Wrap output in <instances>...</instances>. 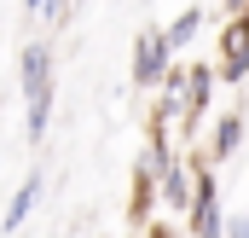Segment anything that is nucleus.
Returning <instances> with one entry per match:
<instances>
[{
    "label": "nucleus",
    "mask_w": 249,
    "mask_h": 238,
    "mask_svg": "<svg viewBox=\"0 0 249 238\" xmlns=\"http://www.w3.org/2000/svg\"><path fill=\"white\" fill-rule=\"evenodd\" d=\"M186 233H191V238H226L220 180H214V169H209V163L197 169V198H191V209H186Z\"/></svg>",
    "instance_id": "obj_1"
},
{
    "label": "nucleus",
    "mask_w": 249,
    "mask_h": 238,
    "mask_svg": "<svg viewBox=\"0 0 249 238\" xmlns=\"http://www.w3.org/2000/svg\"><path fill=\"white\" fill-rule=\"evenodd\" d=\"M174 70V53L162 41V29H139L133 35V87H162Z\"/></svg>",
    "instance_id": "obj_2"
},
{
    "label": "nucleus",
    "mask_w": 249,
    "mask_h": 238,
    "mask_svg": "<svg viewBox=\"0 0 249 238\" xmlns=\"http://www.w3.org/2000/svg\"><path fill=\"white\" fill-rule=\"evenodd\" d=\"M214 76L220 81H244L249 76V18H226V29H220V59H214Z\"/></svg>",
    "instance_id": "obj_3"
},
{
    "label": "nucleus",
    "mask_w": 249,
    "mask_h": 238,
    "mask_svg": "<svg viewBox=\"0 0 249 238\" xmlns=\"http://www.w3.org/2000/svg\"><path fill=\"white\" fill-rule=\"evenodd\" d=\"M18 87H23V105L41 99V93H58L53 87V41H29L18 53Z\"/></svg>",
    "instance_id": "obj_4"
},
{
    "label": "nucleus",
    "mask_w": 249,
    "mask_h": 238,
    "mask_svg": "<svg viewBox=\"0 0 249 238\" xmlns=\"http://www.w3.org/2000/svg\"><path fill=\"white\" fill-rule=\"evenodd\" d=\"M197 169H203V163L174 157V163L162 169V180H157V198H162L174 215H186V209H191V198H197Z\"/></svg>",
    "instance_id": "obj_5"
},
{
    "label": "nucleus",
    "mask_w": 249,
    "mask_h": 238,
    "mask_svg": "<svg viewBox=\"0 0 249 238\" xmlns=\"http://www.w3.org/2000/svg\"><path fill=\"white\" fill-rule=\"evenodd\" d=\"M214 87H220L214 64H186V134H191L203 117H209V105H214Z\"/></svg>",
    "instance_id": "obj_6"
},
{
    "label": "nucleus",
    "mask_w": 249,
    "mask_h": 238,
    "mask_svg": "<svg viewBox=\"0 0 249 238\" xmlns=\"http://www.w3.org/2000/svg\"><path fill=\"white\" fill-rule=\"evenodd\" d=\"M244 139H249L244 111H226V117L214 122V134H209V151H203V163H232V157L244 151Z\"/></svg>",
    "instance_id": "obj_7"
},
{
    "label": "nucleus",
    "mask_w": 249,
    "mask_h": 238,
    "mask_svg": "<svg viewBox=\"0 0 249 238\" xmlns=\"http://www.w3.org/2000/svg\"><path fill=\"white\" fill-rule=\"evenodd\" d=\"M41 186H47V175H41V169H29V175H23V186L6 198L0 233H23V221H29V215H35V203H41Z\"/></svg>",
    "instance_id": "obj_8"
},
{
    "label": "nucleus",
    "mask_w": 249,
    "mask_h": 238,
    "mask_svg": "<svg viewBox=\"0 0 249 238\" xmlns=\"http://www.w3.org/2000/svg\"><path fill=\"white\" fill-rule=\"evenodd\" d=\"M197 35H203V6H186V12H180V18H174L168 29H162V41H168V53H174V59L186 53Z\"/></svg>",
    "instance_id": "obj_9"
},
{
    "label": "nucleus",
    "mask_w": 249,
    "mask_h": 238,
    "mask_svg": "<svg viewBox=\"0 0 249 238\" xmlns=\"http://www.w3.org/2000/svg\"><path fill=\"white\" fill-rule=\"evenodd\" d=\"M53 99H58V93H41V99H29V105H23V139H29V145H41V139H47Z\"/></svg>",
    "instance_id": "obj_10"
},
{
    "label": "nucleus",
    "mask_w": 249,
    "mask_h": 238,
    "mask_svg": "<svg viewBox=\"0 0 249 238\" xmlns=\"http://www.w3.org/2000/svg\"><path fill=\"white\" fill-rule=\"evenodd\" d=\"M70 12H75V0H47L41 18H47V23H70Z\"/></svg>",
    "instance_id": "obj_11"
},
{
    "label": "nucleus",
    "mask_w": 249,
    "mask_h": 238,
    "mask_svg": "<svg viewBox=\"0 0 249 238\" xmlns=\"http://www.w3.org/2000/svg\"><path fill=\"white\" fill-rule=\"evenodd\" d=\"M226 238H249V215H232L226 221Z\"/></svg>",
    "instance_id": "obj_12"
},
{
    "label": "nucleus",
    "mask_w": 249,
    "mask_h": 238,
    "mask_svg": "<svg viewBox=\"0 0 249 238\" xmlns=\"http://www.w3.org/2000/svg\"><path fill=\"white\" fill-rule=\"evenodd\" d=\"M145 238H180V233H174V227H162V221H151V227H145Z\"/></svg>",
    "instance_id": "obj_13"
},
{
    "label": "nucleus",
    "mask_w": 249,
    "mask_h": 238,
    "mask_svg": "<svg viewBox=\"0 0 249 238\" xmlns=\"http://www.w3.org/2000/svg\"><path fill=\"white\" fill-rule=\"evenodd\" d=\"M226 18H249V0H226Z\"/></svg>",
    "instance_id": "obj_14"
},
{
    "label": "nucleus",
    "mask_w": 249,
    "mask_h": 238,
    "mask_svg": "<svg viewBox=\"0 0 249 238\" xmlns=\"http://www.w3.org/2000/svg\"><path fill=\"white\" fill-rule=\"evenodd\" d=\"M23 12H29V18H41V12H47V0H23Z\"/></svg>",
    "instance_id": "obj_15"
}]
</instances>
